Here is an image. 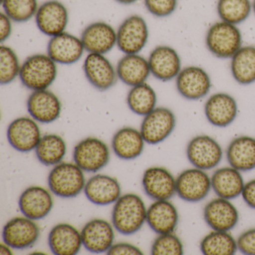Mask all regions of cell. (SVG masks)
Listing matches in <instances>:
<instances>
[{
  "label": "cell",
  "instance_id": "cell-1",
  "mask_svg": "<svg viewBox=\"0 0 255 255\" xmlns=\"http://www.w3.org/2000/svg\"><path fill=\"white\" fill-rule=\"evenodd\" d=\"M147 210L144 201L138 195L133 193L121 195L112 213L113 227L123 235L135 234L146 222Z\"/></svg>",
  "mask_w": 255,
  "mask_h": 255
},
{
  "label": "cell",
  "instance_id": "cell-2",
  "mask_svg": "<svg viewBox=\"0 0 255 255\" xmlns=\"http://www.w3.org/2000/svg\"><path fill=\"white\" fill-rule=\"evenodd\" d=\"M57 73V64L48 55L35 54L22 64L19 77L27 89L44 90L54 83Z\"/></svg>",
  "mask_w": 255,
  "mask_h": 255
},
{
  "label": "cell",
  "instance_id": "cell-3",
  "mask_svg": "<svg viewBox=\"0 0 255 255\" xmlns=\"http://www.w3.org/2000/svg\"><path fill=\"white\" fill-rule=\"evenodd\" d=\"M242 44L243 36L237 25L222 20L212 25L206 35L207 49L219 59H231Z\"/></svg>",
  "mask_w": 255,
  "mask_h": 255
},
{
  "label": "cell",
  "instance_id": "cell-4",
  "mask_svg": "<svg viewBox=\"0 0 255 255\" xmlns=\"http://www.w3.org/2000/svg\"><path fill=\"white\" fill-rule=\"evenodd\" d=\"M83 171L75 162L58 164L49 174L47 182L50 191L60 198H75L86 186Z\"/></svg>",
  "mask_w": 255,
  "mask_h": 255
},
{
  "label": "cell",
  "instance_id": "cell-5",
  "mask_svg": "<svg viewBox=\"0 0 255 255\" xmlns=\"http://www.w3.org/2000/svg\"><path fill=\"white\" fill-rule=\"evenodd\" d=\"M74 160L86 172L95 173L104 168L110 162L108 145L95 137H88L74 147Z\"/></svg>",
  "mask_w": 255,
  "mask_h": 255
},
{
  "label": "cell",
  "instance_id": "cell-6",
  "mask_svg": "<svg viewBox=\"0 0 255 255\" xmlns=\"http://www.w3.org/2000/svg\"><path fill=\"white\" fill-rule=\"evenodd\" d=\"M149 38L147 23L134 14L124 20L117 30V47L125 54H138L145 47Z\"/></svg>",
  "mask_w": 255,
  "mask_h": 255
},
{
  "label": "cell",
  "instance_id": "cell-7",
  "mask_svg": "<svg viewBox=\"0 0 255 255\" xmlns=\"http://www.w3.org/2000/svg\"><path fill=\"white\" fill-rule=\"evenodd\" d=\"M188 160L195 168L207 171L216 168L223 156L220 144L207 135H197L191 139L186 148Z\"/></svg>",
  "mask_w": 255,
  "mask_h": 255
},
{
  "label": "cell",
  "instance_id": "cell-8",
  "mask_svg": "<svg viewBox=\"0 0 255 255\" xmlns=\"http://www.w3.org/2000/svg\"><path fill=\"white\" fill-rule=\"evenodd\" d=\"M175 126L176 117L171 110L165 107H156L144 116L140 132L146 143L157 144L171 135Z\"/></svg>",
  "mask_w": 255,
  "mask_h": 255
},
{
  "label": "cell",
  "instance_id": "cell-9",
  "mask_svg": "<svg viewBox=\"0 0 255 255\" xmlns=\"http://www.w3.org/2000/svg\"><path fill=\"white\" fill-rule=\"evenodd\" d=\"M211 188V178L199 168L184 170L176 178V193L187 202L202 201L207 198Z\"/></svg>",
  "mask_w": 255,
  "mask_h": 255
},
{
  "label": "cell",
  "instance_id": "cell-10",
  "mask_svg": "<svg viewBox=\"0 0 255 255\" xmlns=\"http://www.w3.org/2000/svg\"><path fill=\"white\" fill-rule=\"evenodd\" d=\"M211 86L210 76L201 67H186L176 77L179 94L189 101H198L207 96Z\"/></svg>",
  "mask_w": 255,
  "mask_h": 255
},
{
  "label": "cell",
  "instance_id": "cell-11",
  "mask_svg": "<svg viewBox=\"0 0 255 255\" xmlns=\"http://www.w3.org/2000/svg\"><path fill=\"white\" fill-rule=\"evenodd\" d=\"M38 29L47 36H56L65 32L68 24V11L58 0H49L40 5L35 14Z\"/></svg>",
  "mask_w": 255,
  "mask_h": 255
},
{
  "label": "cell",
  "instance_id": "cell-12",
  "mask_svg": "<svg viewBox=\"0 0 255 255\" xmlns=\"http://www.w3.org/2000/svg\"><path fill=\"white\" fill-rule=\"evenodd\" d=\"M7 138L13 148L26 153L36 148L41 138V130L32 118L20 117L8 125Z\"/></svg>",
  "mask_w": 255,
  "mask_h": 255
},
{
  "label": "cell",
  "instance_id": "cell-13",
  "mask_svg": "<svg viewBox=\"0 0 255 255\" xmlns=\"http://www.w3.org/2000/svg\"><path fill=\"white\" fill-rule=\"evenodd\" d=\"M83 71L88 81L95 89L105 92L117 82L116 68L105 55L89 53L83 62Z\"/></svg>",
  "mask_w": 255,
  "mask_h": 255
},
{
  "label": "cell",
  "instance_id": "cell-14",
  "mask_svg": "<svg viewBox=\"0 0 255 255\" xmlns=\"http://www.w3.org/2000/svg\"><path fill=\"white\" fill-rule=\"evenodd\" d=\"M40 229L32 219L26 217L13 218L2 231L4 243L14 249H25L33 246L39 238Z\"/></svg>",
  "mask_w": 255,
  "mask_h": 255
},
{
  "label": "cell",
  "instance_id": "cell-15",
  "mask_svg": "<svg viewBox=\"0 0 255 255\" xmlns=\"http://www.w3.org/2000/svg\"><path fill=\"white\" fill-rule=\"evenodd\" d=\"M150 74L162 82L174 80L181 71V59L171 47L160 45L155 47L149 55Z\"/></svg>",
  "mask_w": 255,
  "mask_h": 255
},
{
  "label": "cell",
  "instance_id": "cell-16",
  "mask_svg": "<svg viewBox=\"0 0 255 255\" xmlns=\"http://www.w3.org/2000/svg\"><path fill=\"white\" fill-rule=\"evenodd\" d=\"M81 40L88 53L105 55L117 45V31L105 22H95L85 28Z\"/></svg>",
  "mask_w": 255,
  "mask_h": 255
},
{
  "label": "cell",
  "instance_id": "cell-17",
  "mask_svg": "<svg viewBox=\"0 0 255 255\" xmlns=\"http://www.w3.org/2000/svg\"><path fill=\"white\" fill-rule=\"evenodd\" d=\"M27 110L37 122L50 124L60 117L62 104L59 98L47 89L33 91L27 100Z\"/></svg>",
  "mask_w": 255,
  "mask_h": 255
},
{
  "label": "cell",
  "instance_id": "cell-18",
  "mask_svg": "<svg viewBox=\"0 0 255 255\" xmlns=\"http://www.w3.org/2000/svg\"><path fill=\"white\" fill-rule=\"evenodd\" d=\"M85 50L81 38L66 32L52 37L47 44V55L61 65H73L78 62Z\"/></svg>",
  "mask_w": 255,
  "mask_h": 255
},
{
  "label": "cell",
  "instance_id": "cell-19",
  "mask_svg": "<svg viewBox=\"0 0 255 255\" xmlns=\"http://www.w3.org/2000/svg\"><path fill=\"white\" fill-rule=\"evenodd\" d=\"M204 218L213 231H230L238 223L239 213L230 200L218 197L206 204Z\"/></svg>",
  "mask_w": 255,
  "mask_h": 255
},
{
  "label": "cell",
  "instance_id": "cell-20",
  "mask_svg": "<svg viewBox=\"0 0 255 255\" xmlns=\"http://www.w3.org/2000/svg\"><path fill=\"white\" fill-rule=\"evenodd\" d=\"M142 186L151 199L169 200L176 193V179L166 168L150 167L143 174Z\"/></svg>",
  "mask_w": 255,
  "mask_h": 255
},
{
  "label": "cell",
  "instance_id": "cell-21",
  "mask_svg": "<svg viewBox=\"0 0 255 255\" xmlns=\"http://www.w3.org/2000/svg\"><path fill=\"white\" fill-rule=\"evenodd\" d=\"M83 246L92 253L101 254L108 252L113 245L115 232L110 222L104 219L89 221L81 231Z\"/></svg>",
  "mask_w": 255,
  "mask_h": 255
},
{
  "label": "cell",
  "instance_id": "cell-22",
  "mask_svg": "<svg viewBox=\"0 0 255 255\" xmlns=\"http://www.w3.org/2000/svg\"><path fill=\"white\" fill-rule=\"evenodd\" d=\"M18 206L23 216L34 221L40 220L51 211L53 197L48 190L41 186H30L20 195Z\"/></svg>",
  "mask_w": 255,
  "mask_h": 255
},
{
  "label": "cell",
  "instance_id": "cell-23",
  "mask_svg": "<svg viewBox=\"0 0 255 255\" xmlns=\"http://www.w3.org/2000/svg\"><path fill=\"white\" fill-rule=\"evenodd\" d=\"M207 121L216 128H226L235 120L238 113L237 101L226 93L211 95L204 105Z\"/></svg>",
  "mask_w": 255,
  "mask_h": 255
},
{
  "label": "cell",
  "instance_id": "cell-24",
  "mask_svg": "<svg viewBox=\"0 0 255 255\" xmlns=\"http://www.w3.org/2000/svg\"><path fill=\"white\" fill-rule=\"evenodd\" d=\"M84 193L88 200L94 204L107 206L114 204L120 198L122 188L114 177L96 174L86 182Z\"/></svg>",
  "mask_w": 255,
  "mask_h": 255
},
{
  "label": "cell",
  "instance_id": "cell-25",
  "mask_svg": "<svg viewBox=\"0 0 255 255\" xmlns=\"http://www.w3.org/2000/svg\"><path fill=\"white\" fill-rule=\"evenodd\" d=\"M48 244L54 255H77L83 246L81 232L69 224H59L50 231Z\"/></svg>",
  "mask_w": 255,
  "mask_h": 255
},
{
  "label": "cell",
  "instance_id": "cell-26",
  "mask_svg": "<svg viewBox=\"0 0 255 255\" xmlns=\"http://www.w3.org/2000/svg\"><path fill=\"white\" fill-rule=\"evenodd\" d=\"M178 220L177 208L168 200L155 201L147 210L146 222L156 234L174 233Z\"/></svg>",
  "mask_w": 255,
  "mask_h": 255
},
{
  "label": "cell",
  "instance_id": "cell-27",
  "mask_svg": "<svg viewBox=\"0 0 255 255\" xmlns=\"http://www.w3.org/2000/svg\"><path fill=\"white\" fill-rule=\"evenodd\" d=\"M118 77L127 86L133 87L146 83L150 76L148 60L138 54H125L116 67Z\"/></svg>",
  "mask_w": 255,
  "mask_h": 255
},
{
  "label": "cell",
  "instance_id": "cell-28",
  "mask_svg": "<svg viewBox=\"0 0 255 255\" xmlns=\"http://www.w3.org/2000/svg\"><path fill=\"white\" fill-rule=\"evenodd\" d=\"M213 192L219 198L232 200L242 195L245 183L239 170L233 167H224L214 171L211 177Z\"/></svg>",
  "mask_w": 255,
  "mask_h": 255
},
{
  "label": "cell",
  "instance_id": "cell-29",
  "mask_svg": "<svg viewBox=\"0 0 255 255\" xmlns=\"http://www.w3.org/2000/svg\"><path fill=\"white\" fill-rule=\"evenodd\" d=\"M144 142L139 130L126 127L115 133L112 140V147L118 157L125 160H131L142 153Z\"/></svg>",
  "mask_w": 255,
  "mask_h": 255
},
{
  "label": "cell",
  "instance_id": "cell-30",
  "mask_svg": "<svg viewBox=\"0 0 255 255\" xmlns=\"http://www.w3.org/2000/svg\"><path fill=\"white\" fill-rule=\"evenodd\" d=\"M227 159L231 167L240 171L255 168V138L243 135L234 138L227 149Z\"/></svg>",
  "mask_w": 255,
  "mask_h": 255
},
{
  "label": "cell",
  "instance_id": "cell-31",
  "mask_svg": "<svg viewBox=\"0 0 255 255\" xmlns=\"http://www.w3.org/2000/svg\"><path fill=\"white\" fill-rule=\"evenodd\" d=\"M231 71L234 80L243 86L255 82V47H242L231 58Z\"/></svg>",
  "mask_w": 255,
  "mask_h": 255
},
{
  "label": "cell",
  "instance_id": "cell-32",
  "mask_svg": "<svg viewBox=\"0 0 255 255\" xmlns=\"http://www.w3.org/2000/svg\"><path fill=\"white\" fill-rule=\"evenodd\" d=\"M66 153L65 140L56 134H47L41 137L35 148V154L38 160L47 166L61 163Z\"/></svg>",
  "mask_w": 255,
  "mask_h": 255
},
{
  "label": "cell",
  "instance_id": "cell-33",
  "mask_svg": "<svg viewBox=\"0 0 255 255\" xmlns=\"http://www.w3.org/2000/svg\"><path fill=\"white\" fill-rule=\"evenodd\" d=\"M157 97L154 89L144 83L131 88L127 97L129 110L140 116H145L156 108Z\"/></svg>",
  "mask_w": 255,
  "mask_h": 255
},
{
  "label": "cell",
  "instance_id": "cell-34",
  "mask_svg": "<svg viewBox=\"0 0 255 255\" xmlns=\"http://www.w3.org/2000/svg\"><path fill=\"white\" fill-rule=\"evenodd\" d=\"M200 249L205 255H233L238 247L228 231H213L202 239Z\"/></svg>",
  "mask_w": 255,
  "mask_h": 255
},
{
  "label": "cell",
  "instance_id": "cell-35",
  "mask_svg": "<svg viewBox=\"0 0 255 255\" xmlns=\"http://www.w3.org/2000/svg\"><path fill=\"white\" fill-rule=\"evenodd\" d=\"M252 10L250 0H219L217 12L222 21L238 25L247 20Z\"/></svg>",
  "mask_w": 255,
  "mask_h": 255
},
{
  "label": "cell",
  "instance_id": "cell-36",
  "mask_svg": "<svg viewBox=\"0 0 255 255\" xmlns=\"http://www.w3.org/2000/svg\"><path fill=\"white\" fill-rule=\"evenodd\" d=\"M4 13L16 23L29 21L38 11V0H2Z\"/></svg>",
  "mask_w": 255,
  "mask_h": 255
},
{
  "label": "cell",
  "instance_id": "cell-37",
  "mask_svg": "<svg viewBox=\"0 0 255 255\" xmlns=\"http://www.w3.org/2000/svg\"><path fill=\"white\" fill-rule=\"evenodd\" d=\"M21 65L14 50L8 46H0V83L8 85L20 76Z\"/></svg>",
  "mask_w": 255,
  "mask_h": 255
},
{
  "label": "cell",
  "instance_id": "cell-38",
  "mask_svg": "<svg viewBox=\"0 0 255 255\" xmlns=\"http://www.w3.org/2000/svg\"><path fill=\"white\" fill-rule=\"evenodd\" d=\"M153 255H182L183 246L180 239L175 234H159L151 247Z\"/></svg>",
  "mask_w": 255,
  "mask_h": 255
},
{
  "label": "cell",
  "instance_id": "cell-39",
  "mask_svg": "<svg viewBox=\"0 0 255 255\" xmlns=\"http://www.w3.org/2000/svg\"><path fill=\"white\" fill-rule=\"evenodd\" d=\"M147 11L156 17H166L172 14L178 0H144Z\"/></svg>",
  "mask_w": 255,
  "mask_h": 255
},
{
  "label": "cell",
  "instance_id": "cell-40",
  "mask_svg": "<svg viewBox=\"0 0 255 255\" xmlns=\"http://www.w3.org/2000/svg\"><path fill=\"white\" fill-rule=\"evenodd\" d=\"M239 250L247 255H255V228L243 232L237 240Z\"/></svg>",
  "mask_w": 255,
  "mask_h": 255
},
{
  "label": "cell",
  "instance_id": "cell-41",
  "mask_svg": "<svg viewBox=\"0 0 255 255\" xmlns=\"http://www.w3.org/2000/svg\"><path fill=\"white\" fill-rule=\"evenodd\" d=\"M107 254L109 255H143L141 251L136 246L125 243H116V244L113 245Z\"/></svg>",
  "mask_w": 255,
  "mask_h": 255
},
{
  "label": "cell",
  "instance_id": "cell-42",
  "mask_svg": "<svg viewBox=\"0 0 255 255\" xmlns=\"http://www.w3.org/2000/svg\"><path fill=\"white\" fill-rule=\"evenodd\" d=\"M12 20L4 12L0 14V42L3 44L9 38L12 32Z\"/></svg>",
  "mask_w": 255,
  "mask_h": 255
},
{
  "label": "cell",
  "instance_id": "cell-43",
  "mask_svg": "<svg viewBox=\"0 0 255 255\" xmlns=\"http://www.w3.org/2000/svg\"><path fill=\"white\" fill-rule=\"evenodd\" d=\"M242 196L246 204L255 210V179L245 183Z\"/></svg>",
  "mask_w": 255,
  "mask_h": 255
},
{
  "label": "cell",
  "instance_id": "cell-44",
  "mask_svg": "<svg viewBox=\"0 0 255 255\" xmlns=\"http://www.w3.org/2000/svg\"><path fill=\"white\" fill-rule=\"evenodd\" d=\"M11 247L7 244H1L0 247V253L1 255H11Z\"/></svg>",
  "mask_w": 255,
  "mask_h": 255
},
{
  "label": "cell",
  "instance_id": "cell-45",
  "mask_svg": "<svg viewBox=\"0 0 255 255\" xmlns=\"http://www.w3.org/2000/svg\"><path fill=\"white\" fill-rule=\"evenodd\" d=\"M116 1L122 5H131L135 3L138 0H116Z\"/></svg>",
  "mask_w": 255,
  "mask_h": 255
},
{
  "label": "cell",
  "instance_id": "cell-46",
  "mask_svg": "<svg viewBox=\"0 0 255 255\" xmlns=\"http://www.w3.org/2000/svg\"><path fill=\"white\" fill-rule=\"evenodd\" d=\"M252 11H254V14L255 15V0H253V2H252Z\"/></svg>",
  "mask_w": 255,
  "mask_h": 255
}]
</instances>
